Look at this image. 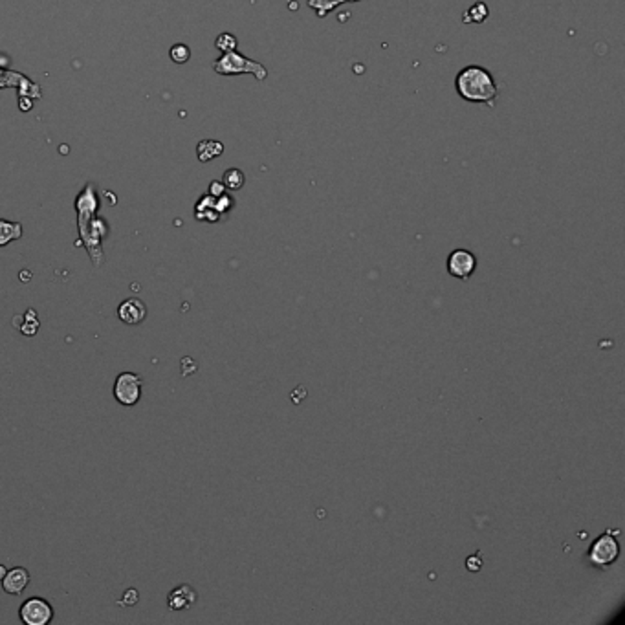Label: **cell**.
I'll use <instances>...</instances> for the list:
<instances>
[{"instance_id":"cell-18","label":"cell","mask_w":625,"mask_h":625,"mask_svg":"<svg viewBox=\"0 0 625 625\" xmlns=\"http://www.w3.org/2000/svg\"><path fill=\"white\" fill-rule=\"evenodd\" d=\"M138 600H140L138 591H136V589H128V591L125 592L123 598H121V601H119V605L133 607V605H136V603H138Z\"/></svg>"},{"instance_id":"cell-7","label":"cell","mask_w":625,"mask_h":625,"mask_svg":"<svg viewBox=\"0 0 625 625\" xmlns=\"http://www.w3.org/2000/svg\"><path fill=\"white\" fill-rule=\"evenodd\" d=\"M195 603H197V591L188 583L172 589L167 596V605L171 610H186Z\"/></svg>"},{"instance_id":"cell-3","label":"cell","mask_w":625,"mask_h":625,"mask_svg":"<svg viewBox=\"0 0 625 625\" xmlns=\"http://www.w3.org/2000/svg\"><path fill=\"white\" fill-rule=\"evenodd\" d=\"M618 556H620V545L616 541V537L603 534L591 545L587 559L596 568H607L618 559Z\"/></svg>"},{"instance_id":"cell-8","label":"cell","mask_w":625,"mask_h":625,"mask_svg":"<svg viewBox=\"0 0 625 625\" xmlns=\"http://www.w3.org/2000/svg\"><path fill=\"white\" fill-rule=\"evenodd\" d=\"M145 315H147V308L136 297L123 301L118 308V317L127 325H140L145 319Z\"/></svg>"},{"instance_id":"cell-13","label":"cell","mask_w":625,"mask_h":625,"mask_svg":"<svg viewBox=\"0 0 625 625\" xmlns=\"http://www.w3.org/2000/svg\"><path fill=\"white\" fill-rule=\"evenodd\" d=\"M246 182V176H244V172L241 169H227L224 172V176H222V183L226 186V189H232V191H236V189H241Z\"/></svg>"},{"instance_id":"cell-19","label":"cell","mask_w":625,"mask_h":625,"mask_svg":"<svg viewBox=\"0 0 625 625\" xmlns=\"http://www.w3.org/2000/svg\"><path fill=\"white\" fill-rule=\"evenodd\" d=\"M224 193H226V186H224V183L222 182H211V186H209V195H211V197H220V195H224Z\"/></svg>"},{"instance_id":"cell-16","label":"cell","mask_w":625,"mask_h":625,"mask_svg":"<svg viewBox=\"0 0 625 625\" xmlns=\"http://www.w3.org/2000/svg\"><path fill=\"white\" fill-rule=\"evenodd\" d=\"M169 55H171V59L174 61V63H176V64H183V63H188V61L191 59V50H189L188 45H182V43H178V45L172 46L171 52H169Z\"/></svg>"},{"instance_id":"cell-11","label":"cell","mask_w":625,"mask_h":625,"mask_svg":"<svg viewBox=\"0 0 625 625\" xmlns=\"http://www.w3.org/2000/svg\"><path fill=\"white\" fill-rule=\"evenodd\" d=\"M20 236H22V224L20 222L0 220V248L8 246L13 241H19Z\"/></svg>"},{"instance_id":"cell-14","label":"cell","mask_w":625,"mask_h":625,"mask_svg":"<svg viewBox=\"0 0 625 625\" xmlns=\"http://www.w3.org/2000/svg\"><path fill=\"white\" fill-rule=\"evenodd\" d=\"M488 17V6L484 2H477V4H473L466 13H464V22L468 24V22H484Z\"/></svg>"},{"instance_id":"cell-5","label":"cell","mask_w":625,"mask_h":625,"mask_svg":"<svg viewBox=\"0 0 625 625\" xmlns=\"http://www.w3.org/2000/svg\"><path fill=\"white\" fill-rule=\"evenodd\" d=\"M19 616L24 625H48L54 618V607L43 598H30L20 605Z\"/></svg>"},{"instance_id":"cell-17","label":"cell","mask_w":625,"mask_h":625,"mask_svg":"<svg viewBox=\"0 0 625 625\" xmlns=\"http://www.w3.org/2000/svg\"><path fill=\"white\" fill-rule=\"evenodd\" d=\"M236 45H239V40H236L235 35L232 33H220L215 40V46L220 50L222 54H227V52H233L236 50Z\"/></svg>"},{"instance_id":"cell-9","label":"cell","mask_w":625,"mask_h":625,"mask_svg":"<svg viewBox=\"0 0 625 625\" xmlns=\"http://www.w3.org/2000/svg\"><path fill=\"white\" fill-rule=\"evenodd\" d=\"M0 583H2V589L8 594H20L30 583V572L22 568V566H15V568L6 572V576L2 578Z\"/></svg>"},{"instance_id":"cell-12","label":"cell","mask_w":625,"mask_h":625,"mask_svg":"<svg viewBox=\"0 0 625 625\" xmlns=\"http://www.w3.org/2000/svg\"><path fill=\"white\" fill-rule=\"evenodd\" d=\"M13 325L19 326L20 332L24 336H35L37 334V330H39V319H37V312L35 310H28L24 315H17L15 321H13Z\"/></svg>"},{"instance_id":"cell-20","label":"cell","mask_w":625,"mask_h":625,"mask_svg":"<svg viewBox=\"0 0 625 625\" xmlns=\"http://www.w3.org/2000/svg\"><path fill=\"white\" fill-rule=\"evenodd\" d=\"M6 572H8V568H6L4 565H0V581H2V578L6 576Z\"/></svg>"},{"instance_id":"cell-15","label":"cell","mask_w":625,"mask_h":625,"mask_svg":"<svg viewBox=\"0 0 625 625\" xmlns=\"http://www.w3.org/2000/svg\"><path fill=\"white\" fill-rule=\"evenodd\" d=\"M343 2H350V0H310L308 4L317 11V15L325 17L330 10H334L336 6L343 4Z\"/></svg>"},{"instance_id":"cell-2","label":"cell","mask_w":625,"mask_h":625,"mask_svg":"<svg viewBox=\"0 0 625 625\" xmlns=\"http://www.w3.org/2000/svg\"><path fill=\"white\" fill-rule=\"evenodd\" d=\"M213 70H215L218 75L251 74L257 81H264V79L268 77V70H266L264 64H261L259 61L250 59L246 55L239 54L236 50L227 52V54H222V57H218V59L213 63Z\"/></svg>"},{"instance_id":"cell-4","label":"cell","mask_w":625,"mask_h":625,"mask_svg":"<svg viewBox=\"0 0 625 625\" xmlns=\"http://www.w3.org/2000/svg\"><path fill=\"white\" fill-rule=\"evenodd\" d=\"M143 379L134 372H121L114 382V398L125 407H133L142 398Z\"/></svg>"},{"instance_id":"cell-6","label":"cell","mask_w":625,"mask_h":625,"mask_svg":"<svg viewBox=\"0 0 625 625\" xmlns=\"http://www.w3.org/2000/svg\"><path fill=\"white\" fill-rule=\"evenodd\" d=\"M477 268V259L469 250H455L448 257V271L457 279H469Z\"/></svg>"},{"instance_id":"cell-1","label":"cell","mask_w":625,"mask_h":625,"mask_svg":"<svg viewBox=\"0 0 625 625\" xmlns=\"http://www.w3.org/2000/svg\"><path fill=\"white\" fill-rule=\"evenodd\" d=\"M455 89L457 94L468 103H484L488 107H495L497 83L483 66L472 64L460 70L455 77Z\"/></svg>"},{"instance_id":"cell-10","label":"cell","mask_w":625,"mask_h":625,"mask_svg":"<svg viewBox=\"0 0 625 625\" xmlns=\"http://www.w3.org/2000/svg\"><path fill=\"white\" fill-rule=\"evenodd\" d=\"M224 153V145L217 140H204V142L198 143L197 154L200 162H211L215 158H218Z\"/></svg>"}]
</instances>
